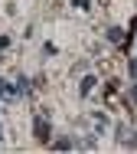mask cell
Instances as JSON below:
<instances>
[{"instance_id":"6da1fadb","label":"cell","mask_w":137,"mask_h":154,"mask_svg":"<svg viewBox=\"0 0 137 154\" xmlns=\"http://www.w3.org/2000/svg\"><path fill=\"white\" fill-rule=\"evenodd\" d=\"M33 134H36V141H42V144H46V141H49V134H52L49 122H46V118H36V122H33Z\"/></svg>"},{"instance_id":"7a4b0ae2","label":"cell","mask_w":137,"mask_h":154,"mask_svg":"<svg viewBox=\"0 0 137 154\" xmlns=\"http://www.w3.org/2000/svg\"><path fill=\"white\" fill-rule=\"evenodd\" d=\"M95 85H98V79H95V75H85V79H82V85H78V92H82V95H92Z\"/></svg>"},{"instance_id":"3957f363","label":"cell","mask_w":137,"mask_h":154,"mask_svg":"<svg viewBox=\"0 0 137 154\" xmlns=\"http://www.w3.org/2000/svg\"><path fill=\"white\" fill-rule=\"evenodd\" d=\"M52 148H56V151H68L72 141H68V138H59V141H52Z\"/></svg>"},{"instance_id":"277c9868","label":"cell","mask_w":137,"mask_h":154,"mask_svg":"<svg viewBox=\"0 0 137 154\" xmlns=\"http://www.w3.org/2000/svg\"><path fill=\"white\" fill-rule=\"evenodd\" d=\"M127 72H131V79H134V82H137V56H134V59H131V66H127Z\"/></svg>"},{"instance_id":"5b68a950","label":"cell","mask_w":137,"mask_h":154,"mask_svg":"<svg viewBox=\"0 0 137 154\" xmlns=\"http://www.w3.org/2000/svg\"><path fill=\"white\" fill-rule=\"evenodd\" d=\"M127 98H131V102H134V105H137V82H134V85H131V89H127Z\"/></svg>"},{"instance_id":"8992f818","label":"cell","mask_w":137,"mask_h":154,"mask_svg":"<svg viewBox=\"0 0 137 154\" xmlns=\"http://www.w3.org/2000/svg\"><path fill=\"white\" fill-rule=\"evenodd\" d=\"M72 3H75V7H78V10H88V7H92V3H88V0H72Z\"/></svg>"},{"instance_id":"52a82bcc","label":"cell","mask_w":137,"mask_h":154,"mask_svg":"<svg viewBox=\"0 0 137 154\" xmlns=\"http://www.w3.org/2000/svg\"><path fill=\"white\" fill-rule=\"evenodd\" d=\"M10 46V36H0V49H7Z\"/></svg>"}]
</instances>
